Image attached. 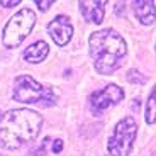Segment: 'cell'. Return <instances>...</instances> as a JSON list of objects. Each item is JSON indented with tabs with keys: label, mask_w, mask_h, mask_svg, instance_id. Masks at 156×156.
Here are the masks:
<instances>
[{
	"label": "cell",
	"mask_w": 156,
	"mask_h": 156,
	"mask_svg": "<svg viewBox=\"0 0 156 156\" xmlns=\"http://www.w3.org/2000/svg\"><path fill=\"white\" fill-rule=\"evenodd\" d=\"M43 117L31 109H14L0 117V146L4 149H19L37 137Z\"/></svg>",
	"instance_id": "6da1fadb"
},
{
	"label": "cell",
	"mask_w": 156,
	"mask_h": 156,
	"mask_svg": "<svg viewBox=\"0 0 156 156\" xmlns=\"http://www.w3.org/2000/svg\"><path fill=\"white\" fill-rule=\"evenodd\" d=\"M90 56L94 58L95 70L102 75H110L122 65L127 55V46L122 36L114 29L97 31L90 36Z\"/></svg>",
	"instance_id": "7a4b0ae2"
},
{
	"label": "cell",
	"mask_w": 156,
	"mask_h": 156,
	"mask_svg": "<svg viewBox=\"0 0 156 156\" xmlns=\"http://www.w3.org/2000/svg\"><path fill=\"white\" fill-rule=\"evenodd\" d=\"M16 102L22 104H44L53 105L56 102V97L53 94V88L43 87L39 82H36L31 75H20L14 80V94Z\"/></svg>",
	"instance_id": "3957f363"
},
{
	"label": "cell",
	"mask_w": 156,
	"mask_h": 156,
	"mask_svg": "<svg viewBox=\"0 0 156 156\" xmlns=\"http://www.w3.org/2000/svg\"><path fill=\"white\" fill-rule=\"evenodd\" d=\"M36 24V14L31 9H22L12 16L4 29V46L17 48L22 44V41L31 34Z\"/></svg>",
	"instance_id": "277c9868"
},
{
	"label": "cell",
	"mask_w": 156,
	"mask_h": 156,
	"mask_svg": "<svg viewBox=\"0 0 156 156\" xmlns=\"http://www.w3.org/2000/svg\"><path fill=\"white\" fill-rule=\"evenodd\" d=\"M136 133L137 126L133 117H126L121 122H117L112 136L109 137V143H107L110 156H129L134 139H136Z\"/></svg>",
	"instance_id": "5b68a950"
},
{
	"label": "cell",
	"mask_w": 156,
	"mask_h": 156,
	"mask_svg": "<svg viewBox=\"0 0 156 156\" xmlns=\"http://www.w3.org/2000/svg\"><path fill=\"white\" fill-rule=\"evenodd\" d=\"M124 98V90L117 85H107L105 88L90 95V109L95 115H100L110 105H115Z\"/></svg>",
	"instance_id": "8992f818"
},
{
	"label": "cell",
	"mask_w": 156,
	"mask_h": 156,
	"mask_svg": "<svg viewBox=\"0 0 156 156\" xmlns=\"http://www.w3.org/2000/svg\"><path fill=\"white\" fill-rule=\"evenodd\" d=\"M48 32L58 46H66L73 36V26L66 16H58L48 26Z\"/></svg>",
	"instance_id": "52a82bcc"
},
{
	"label": "cell",
	"mask_w": 156,
	"mask_h": 156,
	"mask_svg": "<svg viewBox=\"0 0 156 156\" xmlns=\"http://www.w3.org/2000/svg\"><path fill=\"white\" fill-rule=\"evenodd\" d=\"M80 10L88 22L100 24L105 16V2H80Z\"/></svg>",
	"instance_id": "ba28073f"
},
{
	"label": "cell",
	"mask_w": 156,
	"mask_h": 156,
	"mask_svg": "<svg viewBox=\"0 0 156 156\" xmlns=\"http://www.w3.org/2000/svg\"><path fill=\"white\" fill-rule=\"evenodd\" d=\"M133 10L136 14V17L141 20V24L149 26V24L154 22L156 7H154V2H151V0H137V2H133Z\"/></svg>",
	"instance_id": "9c48e42d"
},
{
	"label": "cell",
	"mask_w": 156,
	"mask_h": 156,
	"mask_svg": "<svg viewBox=\"0 0 156 156\" xmlns=\"http://www.w3.org/2000/svg\"><path fill=\"white\" fill-rule=\"evenodd\" d=\"M49 55V46H48L44 41H37V43H32L31 46L26 49L24 53V59L29 63H41L46 59V56Z\"/></svg>",
	"instance_id": "30bf717a"
},
{
	"label": "cell",
	"mask_w": 156,
	"mask_h": 156,
	"mask_svg": "<svg viewBox=\"0 0 156 156\" xmlns=\"http://www.w3.org/2000/svg\"><path fill=\"white\" fill-rule=\"evenodd\" d=\"M146 122L148 124L156 122V85L153 88V92L149 94L148 102H146Z\"/></svg>",
	"instance_id": "8fae6325"
},
{
	"label": "cell",
	"mask_w": 156,
	"mask_h": 156,
	"mask_svg": "<svg viewBox=\"0 0 156 156\" xmlns=\"http://www.w3.org/2000/svg\"><path fill=\"white\" fill-rule=\"evenodd\" d=\"M127 82L144 85V83H146V76H144V75H141L137 70H131V71L127 73Z\"/></svg>",
	"instance_id": "7c38bea8"
},
{
	"label": "cell",
	"mask_w": 156,
	"mask_h": 156,
	"mask_svg": "<svg viewBox=\"0 0 156 156\" xmlns=\"http://www.w3.org/2000/svg\"><path fill=\"white\" fill-rule=\"evenodd\" d=\"M48 141H49V139H46V141H44V144L41 146V148L34 149V151L31 153V156H46V154H44V148H46V144H48Z\"/></svg>",
	"instance_id": "4fadbf2b"
},
{
	"label": "cell",
	"mask_w": 156,
	"mask_h": 156,
	"mask_svg": "<svg viewBox=\"0 0 156 156\" xmlns=\"http://www.w3.org/2000/svg\"><path fill=\"white\" fill-rule=\"evenodd\" d=\"M51 149H53V153H59V151L63 149V141H61V139H56Z\"/></svg>",
	"instance_id": "5bb4252c"
},
{
	"label": "cell",
	"mask_w": 156,
	"mask_h": 156,
	"mask_svg": "<svg viewBox=\"0 0 156 156\" xmlns=\"http://www.w3.org/2000/svg\"><path fill=\"white\" fill-rule=\"evenodd\" d=\"M36 4L41 7V10H48L49 5H53V0H48V2H39V0H36Z\"/></svg>",
	"instance_id": "9a60e30c"
},
{
	"label": "cell",
	"mask_w": 156,
	"mask_h": 156,
	"mask_svg": "<svg viewBox=\"0 0 156 156\" xmlns=\"http://www.w3.org/2000/svg\"><path fill=\"white\" fill-rule=\"evenodd\" d=\"M0 5H4V7H12V5H19V0H14V2H0Z\"/></svg>",
	"instance_id": "2e32d148"
}]
</instances>
